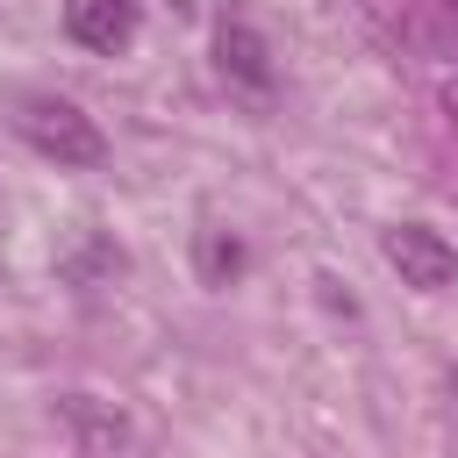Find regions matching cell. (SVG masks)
Returning <instances> with one entry per match:
<instances>
[{"instance_id":"1","label":"cell","mask_w":458,"mask_h":458,"mask_svg":"<svg viewBox=\"0 0 458 458\" xmlns=\"http://www.w3.org/2000/svg\"><path fill=\"white\" fill-rule=\"evenodd\" d=\"M14 129L29 136V150H43V157L64 165V172H86V165L107 157V136H100L93 114H86L79 100H64V93H36V100H21Z\"/></svg>"},{"instance_id":"2","label":"cell","mask_w":458,"mask_h":458,"mask_svg":"<svg viewBox=\"0 0 458 458\" xmlns=\"http://www.w3.org/2000/svg\"><path fill=\"white\" fill-rule=\"evenodd\" d=\"M386 265L401 272V286H422V293H444V286L458 279V250H451L437 229H422V222L386 229Z\"/></svg>"},{"instance_id":"3","label":"cell","mask_w":458,"mask_h":458,"mask_svg":"<svg viewBox=\"0 0 458 458\" xmlns=\"http://www.w3.org/2000/svg\"><path fill=\"white\" fill-rule=\"evenodd\" d=\"M64 36H72L79 50L122 57V50L143 36V7H136V0H64Z\"/></svg>"},{"instance_id":"4","label":"cell","mask_w":458,"mask_h":458,"mask_svg":"<svg viewBox=\"0 0 458 458\" xmlns=\"http://www.w3.org/2000/svg\"><path fill=\"white\" fill-rule=\"evenodd\" d=\"M215 50H222V72H229L236 86H250V93L272 86V57H265V36H258L250 21H222Z\"/></svg>"},{"instance_id":"5","label":"cell","mask_w":458,"mask_h":458,"mask_svg":"<svg viewBox=\"0 0 458 458\" xmlns=\"http://www.w3.org/2000/svg\"><path fill=\"white\" fill-rule=\"evenodd\" d=\"M64 415L86 429V444H122V415H100V408H93V394H72V401H64Z\"/></svg>"},{"instance_id":"6","label":"cell","mask_w":458,"mask_h":458,"mask_svg":"<svg viewBox=\"0 0 458 458\" xmlns=\"http://www.w3.org/2000/svg\"><path fill=\"white\" fill-rule=\"evenodd\" d=\"M200 265H208V279H229V272L243 265V250H236V243H222V236H208V243H200Z\"/></svg>"},{"instance_id":"7","label":"cell","mask_w":458,"mask_h":458,"mask_svg":"<svg viewBox=\"0 0 458 458\" xmlns=\"http://www.w3.org/2000/svg\"><path fill=\"white\" fill-rule=\"evenodd\" d=\"M444 107H451V122H458V72L444 79Z\"/></svg>"},{"instance_id":"8","label":"cell","mask_w":458,"mask_h":458,"mask_svg":"<svg viewBox=\"0 0 458 458\" xmlns=\"http://www.w3.org/2000/svg\"><path fill=\"white\" fill-rule=\"evenodd\" d=\"M444 7H458V0H444Z\"/></svg>"}]
</instances>
